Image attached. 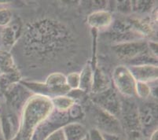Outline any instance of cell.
I'll use <instances>...</instances> for the list:
<instances>
[{"label": "cell", "instance_id": "obj_1", "mask_svg": "<svg viewBox=\"0 0 158 140\" xmlns=\"http://www.w3.org/2000/svg\"><path fill=\"white\" fill-rule=\"evenodd\" d=\"M71 43L68 28L57 21L43 19L27 26L24 51L31 56L57 57Z\"/></svg>", "mask_w": 158, "mask_h": 140}, {"label": "cell", "instance_id": "obj_2", "mask_svg": "<svg viewBox=\"0 0 158 140\" xmlns=\"http://www.w3.org/2000/svg\"><path fill=\"white\" fill-rule=\"evenodd\" d=\"M54 111L50 98L33 95L21 109V129L18 136L24 140H31L36 128L48 118Z\"/></svg>", "mask_w": 158, "mask_h": 140}, {"label": "cell", "instance_id": "obj_3", "mask_svg": "<svg viewBox=\"0 0 158 140\" xmlns=\"http://www.w3.org/2000/svg\"><path fill=\"white\" fill-rule=\"evenodd\" d=\"M123 133L127 135L130 140L141 138L143 128L141 125L139 116V107L133 101L129 99L121 101V113L120 117Z\"/></svg>", "mask_w": 158, "mask_h": 140}, {"label": "cell", "instance_id": "obj_4", "mask_svg": "<svg viewBox=\"0 0 158 140\" xmlns=\"http://www.w3.org/2000/svg\"><path fill=\"white\" fill-rule=\"evenodd\" d=\"M113 82L119 93L127 99L135 96L136 80L127 66H117L113 72Z\"/></svg>", "mask_w": 158, "mask_h": 140}, {"label": "cell", "instance_id": "obj_5", "mask_svg": "<svg viewBox=\"0 0 158 140\" xmlns=\"http://www.w3.org/2000/svg\"><path fill=\"white\" fill-rule=\"evenodd\" d=\"M92 101L97 107L108 112L109 114L120 119L121 113V99L113 87L94 95Z\"/></svg>", "mask_w": 158, "mask_h": 140}, {"label": "cell", "instance_id": "obj_6", "mask_svg": "<svg viewBox=\"0 0 158 140\" xmlns=\"http://www.w3.org/2000/svg\"><path fill=\"white\" fill-rule=\"evenodd\" d=\"M113 50L120 60L125 61L126 62L149 50L147 42L143 40L116 43L113 46Z\"/></svg>", "mask_w": 158, "mask_h": 140}, {"label": "cell", "instance_id": "obj_7", "mask_svg": "<svg viewBox=\"0 0 158 140\" xmlns=\"http://www.w3.org/2000/svg\"><path fill=\"white\" fill-rule=\"evenodd\" d=\"M33 94L24 87L21 83L13 85L3 93L6 104L12 110L18 112L22 109L23 106Z\"/></svg>", "mask_w": 158, "mask_h": 140}, {"label": "cell", "instance_id": "obj_8", "mask_svg": "<svg viewBox=\"0 0 158 140\" xmlns=\"http://www.w3.org/2000/svg\"><path fill=\"white\" fill-rule=\"evenodd\" d=\"M0 126L4 140H14L21 129V116L14 110L2 112L0 115Z\"/></svg>", "mask_w": 158, "mask_h": 140}, {"label": "cell", "instance_id": "obj_9", "mask_svg": "<svg viewBox=\"0 0 158 140\" xmlns=\"http://www.w3.org/2000/svg\"><path fill=\"white\" fill-rule=\"evenodd\" d=\"M98 110L95 115V121L97 128L100 132L123 135V130L122 128L120 119L109 114L108 112L102 110L97 107Z\"/></svg>", "mask_w": 158, "mask_h": 140}, {"label": "cell", "instance_id": "obj_10", "mask_svg": "<svg viewBox=\"0 0 158 140\" xmlns=\"http://www.w3.org/2000/svg\"><path fill=\"white\" fill-rule=\"evenodd\" d=\"M24 32L22 21L20 19H15L9 25L2 28L1 31V42L5 49L9 51L15 46Z\"/></svg>", "mask_w": 158, "mask_h": 140}, {"label": "cell", "instance_id": "obj_11", "mask_svg": "<svg viewBox=\"0 0 158 140\" xmlns=\"http://www.w3.org/2000/svg\"><path fill=\"white\" fill-rule=\"evenodd\" d=\"M44 83L48 87L50 99L60 95H67L71 90L66 83V76L61 73H51L47 76Z\"/></svg>", "mask_w": 158, "mask_h": 140}, {"label": "cell", "instance_id": "obj_12", "mask_svg": "<svg viewBox=\"0 0 158 140\" xmlns=\"http://www.w3.org/2000/svg\"><path fill=\"white\" fill-rule=\"evenodd\" d=\"M127 68L136 82H143L149 84L157 80L158 67L156 65L128 66Z\"/></svg>", "mask_w": 158, "mask_h": 140}, {"label": "cell", "instance_id": "obj_13", "mask_svg": "<svg viewBox=\"0 0 158 140\" xmlns=\"http://www.w3.org/2000/svg\"><path fill=\"white\" fill-rule=\"evenodd\" d=\"M139 116L143 130L150 129L157 125V104L146 102L139 108Z\"/></svg>", "mask_w": 158, "mask_h": 140}, {"label": "cell", "instance_id": "obj_14", "mask_svg": "<svg viewBox=\"0 0 158 140\" xmlns=\"http://www.w3.org/2000/svg\"><path fill=\"white\" fill-rule=\"evenodd\" d=\"M87 23L90 27L94 29H105L112 25L113 17L109 11L99 10L89 14L87 18Z\"/></svg>", "mask_w": 158, "mask_h": 140}, {"label": "cell", "instance_id": "obj_15", "mask_svg": "<svg viewBox=\"0 0 158 140\" xmlns=\"http://www.w3.org/2000/svg\"><path fill=\"white\" fill-rule=\"evenodd\" d=\"M61 128L65 140H84L88 135L86 127L77 121L69 122Z\"/></svg>", "mask_w": 158, "mask_h": 140}, {"label": "cell", "instance_id": "obj_16", "mask_svg": "<svg viewBox=\"0 0 158 140\" xmlns=\"http://www.w3.org/2000/svg\"><path fill=\"white\" fill-rule=\"evenodd\" d=\"M94 79V69L90 64H87L80 73V87L79 88L88 95L91 92Z\"/></svg>", "mask_w": 158, "mask_h": 140}, {"label": "cell", "instance_id": "obj_17", "mask_svg": "<svg viewBox=\"0 0 158 140\" xmlns=\"http://www.w3.org/2000/svg\"><path fill=\"white\" fill-rule=\"evenodd\" d=\"M110 79L102 71L101 69H96L94 72V79L91 89V93L94 95L102 92L110 87Z\"/></svg>", "mask_w": 158, "mask_h": 140}, {"label": "cell", "instance_id": "obj_18", "mask_svg": "<svg viewBox=\"0 0 158 140\" xmlns=\"http://www.w3.org/2000/svg\"><path fill=\"white\" fill-rule=\"evenodd\" d=\"M16 69L18 68L10 52L6 50H0V76L12 73Z\"/></svg>", "mask_w": 158, "mask_h": 140}, {"label": "cell", "instance_id": "obj_19", "mask_svg": "<svg viewBox=\"0 0 158 140\" xmlns=\"http://www.w3.org/2000/svg\"><path fill=\"white\" fill-rule=\"evenodd\" d=\"M21 80L22 78L18 69H16L15 71L10 73L0 76V91L2 92V96L6 91L8 90L13 85L20 83Z\"/></svg>", "mask_w": 158, "mask_h": 140}, {"label": "cell", "instance_id": "obj_20", "mask_svg": "<svg viewBox=\"0 0 158 140\" xmlns=\"http://www.w3.org/2000/svg\"><path fill=\"white\" fill-rule=\"evenodd\" d=\"M54 109L59 112H67L76 102L68 95H60L51 99Z\"/></svg>", "mask_w": 158, "mask_h": 140}, {"label": "cell", "instance_id": "obj_21", "mask_svg": "<svg viewBox=\"0 0 158 140\" xmlns=\"http://www.w3.org/2000/svg\"><path fill=\"white\" fill-rule=\"evenodd\" d=\"M135 95L139 99H149L151 96V87L150 84L143 82H137L135 87Z\"/></svg>", "mask_w": 158, "mask_h": 140}, {"label": "cell", "instance_id": "obj_22", "mask_svg": "<svg viewBox=\"0 0 158 140\" xmlns=\"http://www.w3.org/2000/svg\"><path fill=\"white\" fill-rule=\"evenodd\" d=\"M153 6V1H132L131 10L135 12H149Z\"/></svg>", "mask_w": 158, "mask_h": 140}, {"label": "cell", "instance_id": "obj_23", "mask_svg": "<svg viewBox=\"0 0 158 140\" xmlns=\"http://www.w3.org/2000/svg\"><path fill=\"white\" fill-rule=\"evenodd\" d=\"M13 21L12 11L7 7H2L0 9V27L4 28L9 25Z\"/></svg>", "mask_w": 158, "mask_h": 140}, {"label": "cell", "instance_id": "obj_24", "mask_svg": "<svg viewBox=\"0 0 158 140\" xmlns=\"http://www.w3.org/2000/svg\"><path fill=\"white\" fill-rule=\"evenodd\" d=\"M66 83L71 90L78 89L80 87V73L77 72L69 73L66 76Z\"/></svg>", "mask_w": 158, "mask_h": 140}, {"label": "cell", "instance_id": "obj_25", "mask_svg": "<svg viewBox=\"0 0 158 140\" xmlns=\"http://www.w3.org/2000/svg\"><path fill=\"white\" fill-rule=\"evenodd\" d=\"M68 113L69 115L70 119L77 120L80 119V118L83 117V115H84V111H83V109H82L80 103H77V102H76V103L69 109Z\"/></svg>", "mask_w": 158, "mask_h": 140}, {"label": "cell", "instance_id": "obj_26", "mask_svg": "<svg viewBox=\"0 0 158 140\" xmlns=\"http://www.w3.org/2000/svg\"><path fill=\"white\" fill-rule=\"evenodd\" d=\"M67 95H68L69 97L71 98L72 99H73L75 101V102L79 103L80 101H81L85 96H87V94H86L85 92H84L83 91L80 90V88H78L70 90V91L69 92V94Z\"/></svg>", "mask_w": 158, "mask_h": 140}, {"label": "cell", "instance_id": "obj_27", "mask_svg": "<svg viewBox=\"0 0 158 140\" xmlns=\"http://www.w3.org/2000/svg\"><path fill=\"white\" fill-rule=\"evenodd\" d=\"M117 11L123 14H127V13L132 11L131 10V1H120L117 2Z\"/></svg>", "mask_w": 158, "mask_h": 140}, {"label": "cell", "instance_id": "obj_28", "mask_svg": "<svg viewBox=\"0 0 158 140\" xmlns=\"http://www.w3.org/2000/svg\"><path fill=\"white\" fill-rule=\"evenodd\" d=\"M44 140H65L62 128H58L51 134H49Z\"/></svg>", "mask_w": 158, "mask_h": 140}, {"label": "cell", "instance_id": "obj_29", "mask_svg": "<svg viewBox=\"0 0 158 140\" xmlns=\"http://www.w3.org/2000/svg\"><path fill=\"white\" fill-rule=\"evenodd\" d=\"M87 140H104L102 136L101 132L96 128H93L88 132L87 135Z\"/></svg>", "mask_w": 158, "mask_h": 140}, {"label": "cell", "instance_id": "obj_30", "mask_svg": "<svg viewBox=\"0 0 158 140\" xmlns=\"http://www.w3.org/2000/svg\"><path fill=\"white\" fill-rule=\"evenodd\" d=\"M102 136L104 140H123L121 135H116V134L106 133V132H101Z\"/></svg>", "mask_w": 158, "mask_h": 140}, {"label": "cell", "instance_id": "obj_31", "mask_svg": "<svg viewBox=\"0 0 158 140\" xmlns=\"http://www.w3.org/2000/svg\"><path fill=\"white\" fill-rule=\"evenodd\" d=\"M148 50L153 56L157 57V42L148 41L147 42Z\"/></svg>", "mask_w": 158, "mask_h": 140}, {"label": "cell", "instance_id": "obj_32", "mask_svg": "<svg viewBox=\"0 0 158 140\" xmlns=\"http://www.w3.org/2000/svg\"><path fill=\"white\" fill-rule=\"evenodd\" d=\"M149 140H158V130H157V128L152 132L151 135H150V138H149Z\"/></svg>", "mask_w": 158, "mask_h": 140}, {"label": "cell", "instance_id": "obj_33", "mask_svg": "<svg viewBox=\"0 0 158 140\" xmlns=\"http://www.w3.org/2000/svg\"><path fill=\"white\" fill-rule=\"evenodd\" d=\"M0 140H4L3 136H2V131H1V126H0Z\"/></svg>", "mask_w": 158, "mask_h": 140}, {"label": "cell", "instance_id": "obj_34", "mask_svg": "<svg viewBox=\"0 0 158 140\" xmlns=\"http://www.w3.org/2000/svg\"><path fill=\"white\" fill-rule=\"evenodd\" d=\"M8 3H9L8 1H0V4H3V5H5V4H8Z\"/></svg>", "mask_w": 158, "mask_h": 140}, {"label": "cell", "instance_id": "obj_35", "mask_svg": "<svg viewBox=\"0 0 158 140\" xmlns=\"http://www.w3.org/2000/svg\"><path fill=\"white\" fill-rule=\"evenodd\" d=\"M1 97H3V96H2V92H1V91H0V98H1Z\"/></svg>", "mask_w": 158, "mask_h": 140}, {"label": "cell", "instance_id": "obj_36", "mask_svg": "<svg viewBox=\"0 0 158 140\" xmlns=\"http://www.w3.org/2000/svg\"><path fill=\"white\" fill-rule=\"evenodd\" d=\"M137 140H143V139H142V138H139V139H137ZM145 140V139H144Z\"/></svg>", "mask_w": 158, "mask_h": 140}, {"label": "cell", "instance_id": "obj_37", "mask_svg": "<svg viewBox=\"0 0 158 140\" xmlns=\"http://www.w3.org/2000/svg\"><path fill=\"white\" fill-rule=\"evenodd\" d=\"M0 109H1V102H0Z\"/></svg>", "mask_w": 158, "mask_h": 140}, {"label": "cell", "instance_id": "obj_38", "mask_svg": "<svg viewBox=\"0 0 158 140\" xmlns=\"http://www.w3.org/2000/svg\"><path fill=\"white\" fill-rule=\"evenodd\" d=\"M84 140H87V138H86V139H84Z\"/></svg>", "mask_w": 158, "mask_h": 140}]
</instances>
